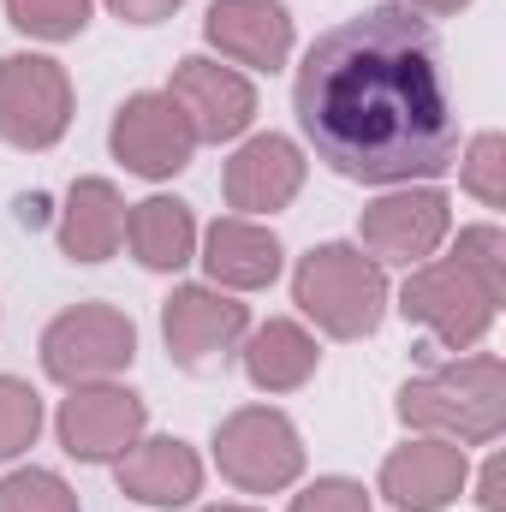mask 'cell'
Wrapping results in <instances>:
<instances>
[{"label":"cell","mask_w":506,"mask_h":512,"mask_svg":"<svg viewBox=\"0 0 506 512\" xmlns=\"http://www.w3.org/2000/svg\"><path fill=\"white\" fill-rule=\"evenodd\" d=\"M316 161L358 185H423L459 161V102L429 18L370 6L304 48L292 84Z\"/></svg>","instance_id":"6da1fadb"},{"label":"cell","mask_w":506,"mask_h":512,"mask_svg":"<svg viewBox=\"0 0 506 512\" xmlns=\"http://www.w3.org/2000/svg\"><path fill=\"white\" fill-rule=\"evenodd\" d=\"M411 435H441L459 447H489L506 429V364L495 352H465L399 387L393 399Z\"/></svg>","instance_id":"7a4b0ae2"},{"label":"cell","mask_w":506,"mask_h":512,"mask_svg":"<svg viewBox=\"0 0 506 512\" xmlns=\"http://www.w3.org/2000/svg\"><path fill=\"white\" fill-rule=\"evenodd\" d=\"M292 304L328 340H370L387 316V268L346 239H328L292 268Z\"/></svg>","instance_id":"3957f363"},{"label":"cell","mask_w":506,"mask_h":512,"mask_svg":"<svg viewBox=\"0 0 506 512\" xmlns=\"http://www.w3.org/2000/svg\"><path fill=\"white\" fill-rule=\"evenodd\" d=\"M506 286L483 280L477 268H465L459 256H429L405 274L399 286V316L417 322L429 334L423 352H477L501 316Z\"/></svg>","instance_id":"277c9868"},{"label":"cell","mask_w":506,"mask_h":512,"mask_svg":"<svg viewBox=\"0 0 506 512\" xmlns=\"http://www.w3.org/2000/svg\"><path fill=\"white\" fill-rule=\"evenodd\" d=\"M215 465L239 495H280L304 477V435L280 405H239L215 423Z\"/></svg>","instance_id":"5b68a950"},{"label":"cell","mask_w":506,"mask_h":512,"mask_svg":"<svg viewBox=\"0 0 506 512\" xmlns=\"http://www.w3.org/2000/svg\"><path fill=\"white\" fill-rule=\"evenodd\" d=\"M42 376L60 387H90L126 376L137 358V322L120 304H72L42 328Z\"/></svg>","instance_id":"8992f818"},{"label":"cell","mask_w":506,"mask_h":512,"mask_svg":"<svg viewBox=\"0 0 506 512\" xmlns=\"http://www.w3.org/2000/svg\"><path fill=\"white\" fill-rule=\"evenodd\" d=\"M453 203L441 185H393L358 215V251L376 256L381 268H417L447 245Z\"/></svg>","instance_id":"52a82bcc"},{"label":"cell","mask_w":506,"mask_h":512,"mask_svg":"<svg viewBox=\"0 0 506 512\" xmlns=\"http://www.w3.org/2000/svg\"><path fill=\"white\" fill-rule=\"evenodd\" d=\"M72 131V72L54 54H6L0 60V143L54 149Z\"/></svg>","instance_id":"ba28073f"},{"label":"cell","mask_w":506,"mask_h":512,"mask_svg":"<svg viewBox=\"0 0 506 512\" xmlns=\"http://www.w3.org/2000/svg\"><path fill=\"white\" fill-rule=\"evenodd\" d=\"M251 334V304H239L233 292L221 286H173L167 304H161V340H167V358L191 376L203 370H221Z\"/></svg>","instance_id":"9c48e42d"},{"label":"cell","mask_w":506,"mask_h":512,"mask_svg":"<svg viewBox=\"0 0 506 512\" xmlns=\"http://www.w3.org/2000/svg\"><path fill=\"white\" fill-rule=\"evenodd\" d=\"M149 429V405L143 393H131L120 382H90V387H66L60 411H54V435L66 447V459L78 465H114Z\"/></svg>","instance_id":"30bf717a"},{"label":"cell","mask_w":506,"mask_h":512,"mask_svg":"<svg viewBox=\"0 0 506 512\" xmlns=\"http://www.w3.org/2000/svg\"><path fill=\"white\" fill-rule=\"evenodd\" d=\"M108 149L114 161L137 173V179H173L191 167L197 155V131L179 114V102L167 90H137L114 108V126H108Z\"/></svg>","instance_id":"8fae6325"},{"label":"cell","mask_w":506,"mask_h":512,"mask_svg":"<svg viewBox=\"0 0 506 512\" xmlns=\"http://www.w3.org/2000/svg\"><path fill=\"white\" fill-rule=\"evenodd\" d=\"M167 96L191 120L197 143H233L256 120V84L239 66H221L209 54H185L173 66V78H167Z\"/></svg>","instance_id":"7c38bea8"},{"label":"cell","mask_w":506,"mask_h":512,"mask_svg":"<svg viewBox=\"0 0 506 512\" xmlns=\"http://www.w3.org/2000/svg\"><path fill=\"white\" fill-rule=\"evenodd\" d=\"M471 483V459L459 441L441 435H411L405 447H393L381 459L376 495H387V507L399 512H447Z\"/></svg>","instance_id":"4fadbf2b"},{"label":"cell","mask_w":506,"mask_h":512,"mask_svg":"<svg viewBox=\"0 0 506 512\" xmlns=\"http://www.w3.org/2000/svg\"><path fill=\"white\" fill-rule=\"evenodd\" d=\"M304 173H310V161H304V149L292 137L256 131V137H245L233 149V161H227V179H221L227 209L233 215H251V221L256 215H280L304 191Z\"/></svg>","instance_id":"5bb4252c"},{"label":"cell","mask_w":506,"mask_h":512,"mask_svg":"<svg viewBox=\"0 0 506 512\" xmlns=\"http://www.w3.org/2000/svg\"><path fill=\"white\" fill-rule=\"evenodd\" d=\"M203 36L227 66L280 72L292 54V12L286 0H215L203 18Z\"/></svg>","instance_id":"9a60e30c"},{"label":"cell","mask_w":506,"mask_h":512,"mask_svg":"<svg viewBox=\"0 0 506 512\" xmlns=\"http://www.w3.org/2000/svg\"><path fill=\"white\" fill-rule=\"evenodd\" d=\"M114 483L137 507H191L203 495V459L179 435H143L126 459H114Z\"/></svg>","instance_id":"2e32d148"},{"label":"cell","mask_w":506,"mask_h":512,"mask_svg":"<svg viewBox=\"0 0 506 512\" xmlns=\"http://www.w3.org/2000/svg\"><path fill=\"white\" fill-rule=\"evenodd\" d=\"M203 245V268H209V286H221V292H262V286H274L280 280V239L251 221V215H221V221H209V233L197 239Z\"/></svg>","instance_id":"e0dca14e"},{"label":"cell","mask_w":506,"mask_h":512,"mask_svg":"<svg viewBox=\"0 0 506 512\" xmlns=\"http://www.w3.org/2000/svg\"><path fill=\"white\" fill-rule=\"evenodd\" d=\"M60 256L72 262H108L126 245V197L114 179H72L60 215H54Z\"/></svg>","instance_id":"ac0fdd59"},{"label":"cell","mask_w":506,"mask_h":512,"mask_svg":"<svg viewBox=\"0 0 506 512\" xmlns=\"http://www.w3.org/2000/svg\"><path fill=\"white\" fill-rule=\"evenodd\" d=\"M239 364H245V376H251L256 393H298V387L322 370V346H316V334L304 322L268 316L262 328L245 334Z\"/></svg>","instance_id":"d6986e66"},{"label":"cell","mask_w":506,"mask_h":512,"mask_svg":"<svg viewBox=\"0 0 506 512\" xmlns=\"http://www.w3.org/2000/svg\"><path fill=\"white\" fill-rule=\"evenodd\" d=\"M126 245L143 268L155 274H173L197 256V215L191 203L179 197H143V203H126Z\"/></svg>","instance_id":"ffe728a7"},{"label":"cell","mask_w":506,"mask_h":512,"mask_svg":"<svg viewBox=\"0 0 506 512\" xmlns=\"http://www.w3.org/2000/svg\"><path fill=\"white\" fill-rule=\"evenodd\" d=\"M96 0H6V24L30 42H72L84 36Z\"/></svg>","instance_id":"44dd1931"},{"label":"cell","mask_w":506,"mask_h":512,"mask_svg":"<svg viewBox=\"0 0 506 512\" xmlns=\"http://www.w3.org/2000/svg\"><path fill=\"white\" fill-rule=\"evenodd\" d=\"M0 512H84V507H78V489L60 471L18 465V471L0 477Z\"/></svg>","instance_id":"7402d4cb"},{"label":"cell","mask_w":506,"mask_h":512,"mask_svg":"<svg viewBox=\"0 0 506 512\" xmlns=\"http://www.w3.org/2000/svg\"><path fill=\"white\" fill-rule=\"evenodd\" d=\"M42 435V393L18 376H0V465L30 453Z\"/></svg>","instance_id":"603a6c76"},{"label":"cell","mask_w":506,"mask_h":512,"mask_svg":"<svg viewBox=\"0 0 506 512\" xmlns=\"http://www.w3.org/2000/svg\"><path fill=\"white\" fill-rule=\"evenodd\" d=\"M459 185H465L483 209H501L506 203V137L501 131H477V137L465 143Z\"/></svg>","instance_id":"cb8c5ba5"},{"label":"cell","mask_w":506,"mask_h":512,"mask_svg":"<svg viewBox=\"0 0 506 512\" xmlns=\"http://www.w3.org/2000/svg\"><path fill=\"white\" fill-rule=\"evenodd\" d=\"M453 256H459L465 268H477L483 280H495V286H506V233L495 227V221L459 227V239H453Z\"/></svg>","instance_id":"d4e9b609"},{"label":"cell","mask_w":506,"mask_h":512,"mask_svg":"<svg viewBox=\"0 0 506 512\" xmlns=\"http://www.w3.org/2000/svg\"><path fill=\"white\" fill-rule=\"evenodd\" d=\"M292 512H376L370 489L358 477H316L310 489L292 495Z\"/></svg>","instance_id":"484cf974"},{"label":"cell","mask_w":506,"mask_h":512,"mask_svg":"<svg viewBox=\"0 0 506 512\" xmlns=\"http://www.w3.org/2000/svg\"><path fill=\"white\" fill-rule=\"evenodd\" d=\"M120 24H161V18H173L185 0H102Z\"/></svg>","instance_id":"4316f807"},{"label":"cell","mask_w":506,"mask_h":512,"mask_svg":"<svg viewBox=\"0 0 506 512\" xmlns=\"http://www.w3.org/2000/svg\"><path fill=\"white\" fill-rule=\"evenodd\" d=\"M477 507L483 512H506V459L495 453L489 465H483V477H477Z\"/></svg>","instance_id":"83f0119b"},{"label":"cell","mask_w":506,"mask_h":512,"mask_svg":"<svg viewBox=\"0 0 506 512\" xmlns=\"http://www.w3.org/2000/svg\"><path fill=\"white\" fill-rule=\"evenodd\" d=\"M405 12H417V18H459L471 0H399Z\"/></svg>","instance_id":"f1b7e54d"},{"label":"cell","mask_w":506,"mask_h":512,"mask_svg":"<svg viewBox=\"0 0 506 512\" xmlns=\"http://www.w3.org/2000/svg\"><path fill=\"white\" fill-rule=\"evenodd\" d=\"M18 221H24V227H42V221H48V197H42V191L18 197Z\"/></svg>","instance_id":"f546056e"},{"label":"cell","mask_w":506,"mask_h":512,"mask_svg":"<svg viewBox=\"0 0 506 512\" xmlns=\"http://www.w3.org/2000/svg\"><path fill=\"white\" fill-rule=\"evenodd\" d=\"M203 512H262V507H245V501H215V507H203Z\"/></svg>","instance_id":"4dcf8cb0"}]
</instances>
